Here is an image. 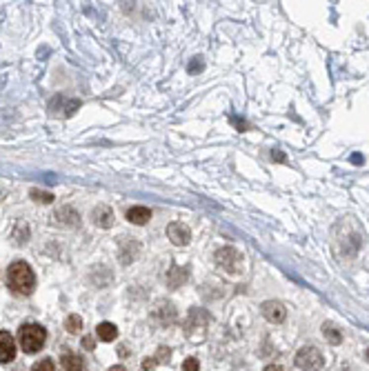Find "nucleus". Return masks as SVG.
<instances>
[{
  "label": "nucleus",
  "instance_id": "obj_1",
  "mask_svg": "<svg viewBox=\"0 0 369 371\" xmlns=\"http://www.w3.org/2000/svg\"><path fill=\"white\" fill-rule=\"evenodd\" d=\"M7 285L13 294L18 296H29L36 287V273L25 260H16L11 267L7 269Z\"/></svg>",
  "mask_w": 369,
  "mask_h": 371
},
{
  "label": "nucleus",
  "instance_id": "obj_2",
  "mask_svg": "<svg viewBox=\"0 0 369 371\" xmlns=\"http://www.w3.org/2000/svg\"><path fill=\"white\" fill-rule=\"evenodd\" d=\"M18 342H20V349L25 353H38L47 342V331H44L42 325L27 322L18 329Z\"/></svg>",
  "mask_w": 369,
  "mask_h": 371
},
{
  "label": "nucleus",
  "instance_id": "obj_3",
  "mask_svg": "<svg viewBox=\"0 0 369 371\" xmlns=\"http://www.w3.org/2000/svg\"><path fill=\"white\" fill-rule=\"evenodd\" d=\"M296 365L302 371H320L325 365V358L316 347H302L296 353Z\"/></svg>",
  "mask_w": 369,
  "mask_h": 371
},
{
  "label": "nucleus",
  "instance_id": "obj_4",
  "mask_svg": "<svg viewBox=\"0 0 369 371\" xmlns=\"http://www.w3.org/2000/svg\"><path fill=\"white\" fill-rule=\"evenodd\" d=\"M216 264L222 267L227 273H238L240 271V251L234 247H222L216 251Z\"/></svg>",
  "mask_w": 369,
  "mask_h": 371
},
{
  "label": "nucleus",
  "instance_id": "obj_5",
  "mask_svg": "<svg viewBox=\"0 0 369 371\" xmlns=\"http://www.w3.org/2000/svg\"><path fill=\"white\" fill-rule=\"evenodd\" d=\"M167 238H169L171 245L182 247V245H187V242L191 240V233L182 223H169L167 224Z\"/></svg>",
  "mask_w": 369,
  "mask_h": 371
},
{
  "label": "nucleus",
  "instance_id": "obj_6",
  "mask_svg": "<svg viewBox=\"0 0 369 371\" xmlns=\"http://www.w3.org/2000/svg\"><path fill=\"white\" fill-rule=\"evenodd\" d=\"M16 358V342L9 331H0V365H9Z\"/></svg>",
  "mask_w": 369,
  "mask_h": 371
},
{
  "label": "nucleus",
  "instance_id": "obj_7",
  "mask_svg": "<svg viewBox=\"0 0 369 371\" xmlns=\"http://www.w3.org/2000/svg\"><path fill=\"white\" fill-rule=\"evenodd\" d=\"M262 316H265L269 322L278 325V322L285 320V316H287V309H285L280 302H276V300H267V302L262 304Z\"/></svg>",
  "mask_w": 369,
  "mask_h": 371
},
{
  "label": "nucleus",
  "instance_id": "obj_8",
  "mask_svg": "<svg viewBox=\"0 0 369 371\" xmlns=\"http://www.w3.org/2000/svg\"><path fill=\"white\" fill-rule=\"evenodd\" d=\"M91 220L96 227H102V229H109L114 224V209L107 205H100L91 211Z\"/></svg>",
  "mask_w": 369,
  "mask_h": 371
},
{
  "label": "nucleus",
  "instance_id": "obj_9",
  "mask_svg": "<svg viewBox=\"0 0 369 371\" xmlns=\"http://www.w3.org/2000/svg\"><path fill=\"white\" fill-rule=\"evenodd\" d=\"M127 220L131 224H147L151 220V211L142 205H136L131 209H127Z\"/></svg>",
  "mask_w": 369,
  "mask_h": 371
},
{
  "label": "nucleus",
  "instance_id": "obj_10",
  "mask_svg": "<svg viewBox=\"0 0 369 371\" xmlns=\"http://www.w3.org/2000/svg\"><path fill=\"white\" fill-rule=\"evenodd\" d=\"M187 278H189V271L187 269H182V267H171L167 271V287H171V289H178L180 285H185L187 282Z\"/></svg>",
  "mask_w": 369,
  "mask_h": 371
},
{
  "label": "nucleus",
  "instance_id": "obj_11",
  "mask_svg": "<svg viewBox=\"0 0 369 371\" xmlns=\"http://www.w3.org/2000/svg\"><path fill=\"white\" fill-rule=\"evenodd\" d=\"M98 338L102 340V342H111V340H116V335H118V329H116L114 322H100L96 329Z\"/></svg>",
  "mask_w": 369,
  "mask_h": 371
},
{
  "label": "nucleus",
  "instance_id": "obj_12",
  "mask_svg": "<svg viewBox=\"0 0 369 371\" xmlns=\"http://www.w3.org/2000/svg\"><path fill=\"white\" fill-rule=\"evenodd\" d=\"M323 334H325V338H327L331 344H340L342 342V334L333 325H325L323 327Z\"/></svg>",
  "mask_w": 369,
  "mask_h": 371
},
{
  "label": "nucleus",
  "instance_id": "obj_13",
  "mask_svg": "<svg viewBox=\"0 0 369 371\" xmlns=\"http://www.w3.org/2000/svg\"><path fill=\"white\" fill-rule=\"evenodd\" d=\"M62 365H65V371H82V362H80V358L74 356V353H67Z\"/></svg>",
  "mask_w": 369,
  "mask_h": 371
},
{
  "label": "nucleus",
  "instance_id": "obj_14",
  "mask_svg": "<svg viewBox=\"0 0 369 371\" xmlns=\"http://www.w3.org/2000/svg\"><path fill=\"white\" fill-rule=\"evenodd\" d=\"M80 327H82V318L76 316V313H71V316H67L65 320V329L69 331V334H78Z\"/></svg>",
  "mask_w": 369,
  "mask_h": 371
},
{
  "label": "nucleus",
  "instance_id": "obj_15",
  "mask_svg": "<svg viewBox=\"0 0 369 371\" xmlns=\"http://www.w3.org/2000/svg\"><path fill=\"white\" fill-rule=\"evenodd\" d=\"M29 196L34 198L36 202H44V205H49V202H53V193L49 191H40V189H31Z\"/></svg>",
  "mask_w": 369,
  "mask_h": 371
},
{
  "label": "nucleus",
  "instance_id": "obj_16",
  "mask_svg": "<svg viewBox=\"0 0 369 371\" xmlns=\"http://www.w3.org/2000/svg\"><path fill=\"white\" fill-rule=\"evenodd\" d=\"M31 371H56V367H53L51 358H42V360H38L34 367H31Z\"/></svg>",
  "mask_w": 369,
  "mask_h": 371
},
{
  "label": "nucleus",
  "instance_id": "obj_17",
  "mask_svg": "<svg viewBox=\"0 0 369 371\" xmlns=\"http://www.w3.org/2000/svg\"><path fill=\"white\" fill-rule=\"evenodd\" d=\"M182 371H200L198 358H187V360L182 362Z\"/></svg>",
  "mask_w": 369,
  "mask_h": 371
},
{
  "label": "nucleus",
  "instance_id": "obj_18",
  "mask_svg": "<svg viewBox=\"0 0 369 371\" xmlns=\"http://www.w3.org/2000/svg\"><path fill=\"white\" fill-rule=\"evenodd\" d=\"M156 358H145V360H142V371H154L156 369Z\"/></svg>",
  "mask_w": 369,
  "mask_h": 371
},
{
  "label": "nucleus",
  "instance_id": "obj_19",
  "mask_svg": "<svg viewBox=\"0 0 369 371\" xmlns=\"http://www.w3.org/2000/svg\"><path fill=\"white\" fill-rule=\"evenodd\" d=\"M82 344H84V349H93V338H89V335H87V338L82 340Z\"/></svg>",
  "mask_w": 369,
  "mask_h": 371
},
{
  "label": "nucleus",
  "instance_id": "obj_20",
  "mask_svg": "<svg viewBox=\"0 0 369 371\" xmlns=\"http://www.w3.org/2000/svg\"><path fill=\"white\" fill-rule=\"evenodd\" d=\"M198 69H200V63H198V60H194V63L189 65V72H191V74H196Z\"/></svg>",
  "mask_w": 369,
  "mask_h": 371
},
{
  "label": "nucleus",
  "instance_id": "obj_21",
  "mask_svg": "<svg viewBox=\"0 0 369 371\" xmlns=\"http://www.w3.org/2000/svg\"><path fill=\"white\" fill-rule=\"evenodd\" d=\"M265 371H285L280 365H269V367H265Z\"/></svg>",
  "mask_w": 369,
  "mask_h": 371
},
{
  "label": "nucleus",
  "instance_id": "obj_22",
  "mask_svg": "<svg viewBox=\"0 0 369 371\" xmlns=\"http://www.w3.org/2000/svg\"><path fill=\"white\" fill-rule=\"evenodd\" d=\"M271 158H276V160H280V162H285V156L280 151H271Z\"/></svg>",
  "mask_w": 369,
  "mask_h": 371
},
{
  "label": "nucleus",
  "instance_id": "obj_23",
  "mask_svg": "<svg viewBox=\"0 0 369 371\" xmlns=\"http://www.w3.org/2000/svg\"><path fill=\"white\" fill-rule=\"evenodd\" d=\"M109 371H127V369H124L123 365H111V369H109Z\"/></svg>",
  "mask_w": 369,
  "mask_h": 371
},
{
  "label": "nucleus",
  "instance_id": "obj_24",
  "mask_svg": "<svg viewBox=\"0 0 369 371\" xmlns=\"http://www.w3.org/2000/svg\"><path fill=\"white\" fill-rule=\"evenodd\" d=\"M367 358H369V351H367Z\"/></svg>",
  "mask_w": 369,
  "mask_h": 371
}]
</instances>
